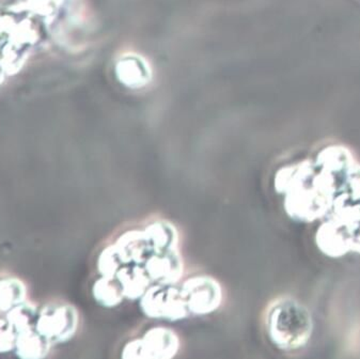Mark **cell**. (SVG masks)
I'll return each instance as SVG.
<instances>
[{"label": "cell", "mask_w": 360, "mask_h": 359, "mask_svg": "<svg viewBox=\"0 0 360 359\" xmlns=\"http://www.w3.org/2000/svg\"><path fill=\"white\" fill-rule=\"evenodd\" d=\"M336 177L316 170L296 180L285 194L283 208L291 220L312 222L330 213L336 197Z\"/></svg>", "instance_id": "cell-1"}, {"label": "cell", "mask_w": 360, "mask_h": 359, "mask_svg": "<svg viewBox=\"0 0 360 359\" xmlns=\"http://www.w3.org/2000/svg\"><path fill=\"white\" fill-rule=\"evenodd\" d=\"M264 324L269 341L285 352L307 346L314 332L309 310L290 296L278 297L269 303L265 310Z\"/></svg>", "instance_id": "cell-2"}, {"label": "cell", "mask_w": 360, "mask_h": 359, "mask_svg": "<svg viewBox=\"0 0 360 359\" xmlns=\"http://www.w3.org/2000/svg\"><path fill=\"white\" fill-rule=\"evenodd\" d=\"M79 326L77 309L65 303H49L39 309L36 329L51 344H67Z\"/></svg>", "instance_id": "cell-3"}, {"label": "cell", "mask_w": 360, "mask_h": 359, "mask_svg": "<svg viewBox=\"0 0 360 359\" xmlns=\"http://www.w3.org/2000/svg\"><path fill=\"white\" fill-rule=\"evenodd\" d=\"M181 348L176 332L166 326H155L146 332L141 338L127 342L122 348L123 358H174Z\"/></svg>", "instance_id": "cell-4"}, {"label": "cell", "mask_w": 360, "mask_h": 359, "mask_svg": "<svg viewBox=\"0 0 360 359\" xmlns=\"http://www.w3.org/2000/svg\"><path fill=\"white\" fill-rule=\"evenodd\" d=\"M180 291L191 317L211 315L224 302L223 288L212 276H191L183 282Z\"/></svg>", "instance_id": "cell-5"}, {"label": "cell", "mask_w": 360, "mask_h": 359, "mask_svg": "<svg viewBox=\"0 0 360 359\" xmlns=\"http://www.w3.org/2000/svg\"><path fill=\"white\" fill-rule=\"evenodd\" d=\"M139 306L150 319L176 322L191 317L180 288H176V284L150 286L139 299Z\"/></svg>", "instance_id": "cell-6"}, {"label": "cell", "mask_w": 360, "mask_h": 359, "mask_svg": "<svg viewBox=\"0 0 360 359\" xmlns=\"http://www.w3.org/2000/svg\"><path fill=\"white\" fill-rule=\"evenodd\" d=\"M355 228L336 218L325 222L316 233V246L324 255L340 258L352 251V239Z\"/></svg>", "instance_id": "cell-7"}, {"label": "cell", "mask_w": 360, "mask_h": 359, "mask_svg": "<svg viewBox=\"0 0 360 359\" xmlns=\"http://www.w3.org/2000/svg\"><path fill=\"white\" fill-rule=\"evenodd\" d=\"M116 75L127 88L141 89L152 80V71L145 58L137 53H125L116 63Z\"/></svg>", "instance_id": "cell-8"}, {"label": "cell", "mask_w": 360, "mask_h": 359, "mask_svg": "<svg viewBox=\"0 0 360 359\" xmlns=\"http://www.w3.org/2000/svg\"><path fill=\"white\" fill-rule=\"evenodd\" d=\"M316 167L321 170L334 175H342L347 169L351 168L356 160L349 149L343 146H329L323 149L318 154L316 160Z\"/></svg>", "instance_id": "cell-9"}, {"label": "cell", "mask_w": 360, "mask_h": 359, "mask_svg": "<svg viewBox=\"0 0 360 359\" xmlns=\"http://www.w3.org/2000/svg\"><path fill=\"white\" fill-rule=\"evenodd\" d=\"M51 346L53 344L36 328H32L18 334L14 352L20 358L42 359L49 354Z\"/></svg>", "instance_id": "cell-10"}, {"label": "cell", "mask_w": 360, "mask_h": 359, "mask_svg": "<svg viewBox=\"0 0 360 359\" xmlns=\"http://www.w3.org/2000/svg\"><path fill=\"white\" fill-rule=\"evenodd\" d=\"M32 47L11 39L0 44V65L7 75L18 74L30 58Z\"/></svg>", "instance_id": "cell-11"}, {"label": "cell", "mask_w": 360, "mask_h": 359, "mask_svg": "<svg viewBox=\"0 0 360 359\" xmlns=\"http://www.w3.org/2000/svg\"><path fill=\"white\" fill-rule=\"evenodd\" d=\"M331 218L347 222L349 226L360 225V193H345L335 197Z\"/></svg>", "instance_id": "cell-12"}, {"label": "cell", "mask_w": 360, "mask_h": 359, "mask_svg": "<svg viewBox=\"0 0 360 359\" xmlns=\"http://www.w3.org/2000/svg\"><path fill=\"white\" fill-rule=\"evenodd\" d=\"M27 289L22 280L15 277L0 279V313L11 310L26 301Z\"/></svg>", "instance_id": "cell-13"}, {"label": "cell", "mask_w": 360, "mask_h": 359, "mask_svg": "<svg viewBox=\"0 0 360 359\" xmlns=\"http://www.w3.org/2000/svg\"><path fill=\"white\" fill-rule=\"evenodd\" d=\"M92 295L96 303L104 308H115L124 299L118 284L102 276L92 286Z\"/></svg>", "instance_id": "cell-14"}, {"label": "cell", "mask_w": 360, "mask_h": 359, "mask_svg": "<svg viewBox=\"0 0 360 359\" xmlns=\"http://www.w3.org/2000/svg\"><path fill=\"white\" fill-rule=\"evenodd\" d=\"M39 309L32 303L22 302V304L8 311L6 319L13 326L14 329L18 333L28 331L32 328H36L37 320H38Z\"/></svg>", "instance_id": "cell-15"}, {"label": "cell", "mask_w": 360, "mask_h": 359, "mask_svg": "<svg viewBox=\"0 0 360 359\" xmlns=\"http://www.w3.org/2000/svg\"><path fill=\"white\" fill-rule=\"evenodd\" d=\"M65 3V0H26L25 3L16 5L15 7L27 13L42 18L47 25H49L55 20Z\"/></svg>", "instance_id": "cell-16"}, {"label": "cell", "mask_w": 360, "mask_h": 359, "mask_svg": "<svg viewBox=\"0 0 360 359\" xmlns=\"http://www.w3.org/2000/svg\"><path fill=\"white\" fill-rule=\"evenodd\" d=\"M18 332L7 319H0V354L12 352L15 348Z\"/></svg>", "instance_id": "cell-17"}, {"label": "cell", "mask_w": 360, "mask_h": 359, "mask_svg": "<svg viewBox=\"0 0 360 359\" xmlns=\"http://www.w3.org/2000/svg\"><path fill=\"white\" fill-rule=\"evenodd\" d=\"M343 185L347 193H360V164H355L343 173Z\"/></svg>", "instance_id": "cell-18"}, {"label": "cell", "mask_w": 360, "mask_h": 359, "mask_svg": "<svg viewBox=\"0 0 360 359\" xmlns=\"http://www.w3.org/2000/svg\"><path fill=\"white\" fill-rule=\"evenodd\" d=\"M352 251L360 253V225L356 227L352 239Z\"/></svg>", "instance_id": "cell-19"}, {"label": "cell", "mask_w": 360, "mask_h": 359, "mask_svg": "<svg viewBox=\"0 0 360 359\" xmlns=\"http://www.w3.org/2000/svg\"><path fill=\"white\" fill-rule=\"evenodd\" d=\"M6 76H7V74H6V72L4 71L3 68L0 65V86L5 82Z\"/></svg>", "instance_id": "cell-20"}]
</instances>
